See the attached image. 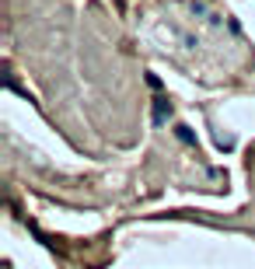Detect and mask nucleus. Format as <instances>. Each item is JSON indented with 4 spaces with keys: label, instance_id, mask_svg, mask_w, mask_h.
Listing matches in <instances>:
<instances>
[{
    "label": "nucleus",
    "instance_id": "obj_2",
    "mask_svg": "<svg viewBox=\"0 0 255 269\" xmlns=\"http://www.w3.org/2000/svg\"><path fill=\"white\" fill-rule=\"evenodd\" d=\"M178 140H185V143H192V133H189V126H178Z\"/></svg>",
    "mask_w": 255,
    "mask_h": 269
},
{
    "label": "nucleus",
    "instance_id": "obj_1",
    "mask_svg": "<svg viewBox=\"0 0 255 269\" xmlns=\"http://www.w3.org/2000/svg\"><path fill=\"white\" fill-rule=\"evenodd\" d=\"M168 116H171V105H168V102H158V105H154V123L161 126Z\"/></svg>",
    "mask_w": 255,
    "mask_h": 269
}]
</instances>
